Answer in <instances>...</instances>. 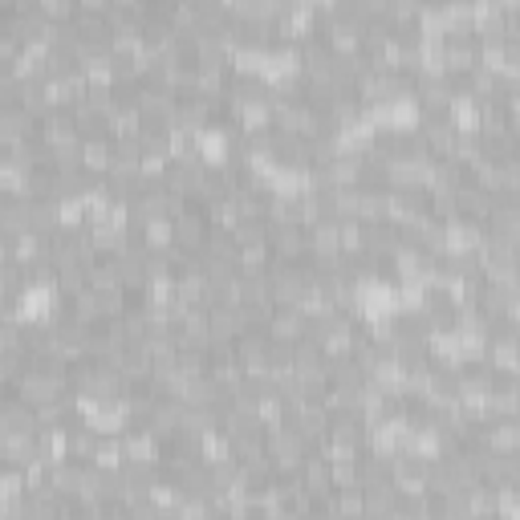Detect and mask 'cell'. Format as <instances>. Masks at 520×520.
<instances>
[{
    "label": "cell",
    "instance_id": "1",
    "mask_svg": "<svg viewBox=\"0 0 520 520\" xmlns=\"http://www.w3.org/2000/svg\"><path fill=\"white\" fill-rule=\"evenodd\" d=\"M472 447H480V451H488V455L520 451V423H516V419H488V423L476 427Z\"/></svg>",
    "mask_w": 520,
    "mask_h": 520
},
{
    "label": "cell",
    "instance_id": "8",
    "mask_svg": "<svg viewBox=\"0 0 520 520\" xmlns=\"http://www.w3.org/2000/svg\"><path fill=\"white\" fill-rule=\"evenodd\" d=\"M37 135V122L21 110V106H0V151H9L21 139Z\"/></svg>",
    "mask_w": 520,
    "mask_h": 520
},
{
    "label": "cell",
    "instance_id": "2",
    "mask_svg": "<svg viewBox=\"0 0 520 520\" xmlns=\"http://www.w3.org/2000/svg\"><path fill=\"white\" fill-rule=\"evenodd\" d=\"M472 70H480V49L476 37H460V41H443V74L451 82H464Z\"/></svg>",
    "mask_w": 520,
    "mask_h": 520
},
{
    "label": "cell",
    "instance_id": "4",
    "mask_svg": "<svg viewBox=\"0 0 520 520\" xmlns=\"http://www.w3.org/2000/svg\"><path fill=\"white\" fill-rule=\"evenodd\" d=\"M455 86L451 78H415V106L423 118H435V114H447L451 98H455Z\"/></svg>",
    "mask_w": 520,
    "mask_h": 520
},
{
    "label": "cell",
    "instance_id": "12",
    "mask_svg": "<svg viewBox=\"0 0 520 520\" xmlns=\"http://www.w3.org/2000/svg\"><path fill=\"white\" fill-rule=\"evenodd\" d=\"M37 13L45 21H53V25H65V21L78 13V5H74V0H37Z\"/></svg>",
    "mask_w": 520,
    "mask_h": 520
},
{
    "label": "cell",
    "instance_id": "11",
    "mask_svg": "<svg viewBox=\"0 0 520 520\" xmlns=\"http://www.w3.org/2000/svg\"><path fill=\"white\" fill-rule=\"evenodd\" d=\"M94 297H98V317L102 321H118L130 305H135L126 289H106V293H94Z\"/></svg>",
    "mask_w": 520,
    "mask_h": 520
},
{
    "label": "cell",
    "instance_id": "5",
    "mask_svg": "<svg viewBox=\"0 0 520 520\" xmlns=\"http://www.w3.org/2000/svg\"><path fill=\"white\" fill-rule=\"evenodd\" d=\"M265 338L277 346H297L301 338H309V321L297 309H273V317L265 321Z\"/></svg>",
    "mask_w": 520,
    "mask_h": 520
},
{
    "label": "cell",
    "instance_id": "10",
    "mask_svg": "<svg viewBox=\"0 0 520 520\" xmlns=\"http://www.w3.org/2000/svg\"><path fill=\"white\" fill-rule=\"evenodd\" d=\"M269 265H273L269 240H260V244H240V248H236V273H265Z\"/></svg>",
    "mask_w": 520,
    "mask_h": 520
},
{
    "label": "cell",
    "instance_id": "3",
    "mask_svg": "<svg viewBox=\"0 0 520 520\" xmlns=\"http://www.w3.org/2000/svg\"><path fill=\"white\" fill-rule=\"evenodd\" d=\"M208 228H212V224H208V216H204L200 208L191 204L183 216H175V220H171V240H175V248H179V252L195 256V252L204 248V236H208Z\"/></svg>",
    "mask_w": 520,
    "mask_h": 520
},
{
    "label": "cell",
    "instance_id": "9",
    "mask_svg": "<svg viewBox=\"0 0 520 520\" xmlns=\"http://www.w3.org/2000/svg\"><path fill=\"white\" fill-rule=\"evenodd\" d=\"M33 220H29V200H17V195H0V236L13 240L21 232H29Z\"/></svg>",
    "mask_w": 520,
    "mask_h": 520
},
{
    "label": "cell",
    "instance_id": "13",
    "mask_svg": "<svg viewBox=\"0 0 520 520\" xmlns=\"http://www.w3.org/2000/svg\"><path fill=\"white\" fill-rule=\"evenodd\" d=\"M78 13H94V17H106L110 13V0H74Z\"/></svg>",
    "mask_w": 520,
    "mask_h": 520
},
{
    "label": "cell",
    "instance_id": "7",
    "mask_svg": "<svg viewBox=\"0 0 520 520\" xmlns=\"http://www.w3.org/2000/svg\"><path fill=\"white\" fill-rule=\"evenodd\" d=\"M110 159H114V139L110 135H82V171L102 179L110 171Z\"/></svg>",
    "mask_w": 520,
    "mask_h": 520
},
{
    "label": "cell",
    "instance_id": "6",
    "mask_svg": "<svg viewBox=\"0 0 520 520\" xmlns=\"http://www.w3.org/2000/svg\"><path fill=\"white\" fill-rule=\"evenodd\" d=\"M269 252L273 260H309V244H305V228L301 224H285V228H269Z\"/></svg>",
    "mask_w": 520,
    "mask_h": 520
}]
</instances>
